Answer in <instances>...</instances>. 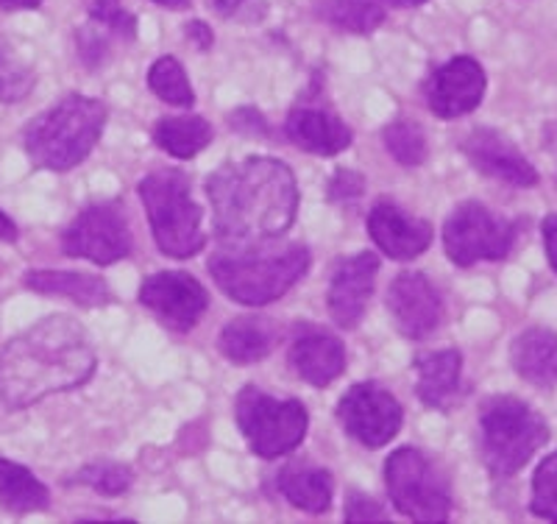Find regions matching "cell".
Returning <instances> with one entry per match:
<instances>
[{
  "label": "cell",
  "instance_id": "10",
  "mask_svg": "<svg viewBox=\"0 0 557 524\" xmlns=\"http://www.w3.org/2000/svg\"><path fill=\"white\" fill-rule=\"evenodd\" d=\"M128 218L117 204H89L62 232V252L92 266H112L132 254Z\"/></svg>",
  "mask_w": 557,
  "mask_h": 524
},
{
  "label": "cell",
  "instance_id": "23",
  "mask_svg": "<svg viewBox=\"0 0 557 524\" xmlns=\"http://www.w3.org/2000/svg\"><path fill=\"white\" fill-rule=\"evenodd\" d=\"M516 374L539 388L557 382V336L549 329H527L510 346Z\"/></svg>",
  "mask_w": 557,
  "mask_h": 524
},
{
  "label": "cell",
  "instance_id": "9",
  "mask_svg": "<svg viewBox=\"0 0 557 524\" xmlns=\"http://www.w3.org/2000/svg\"><path fill=\"white\" fill-rule=\"evenodd\" d=\"M519 223L494 216L485 204L466 202L446 218L444 248L460 268L496 263L513 252Z\"/></svg>",
  "mask_w": 557,
  "mask_h": 524
},
{
  "label": "cell",
  "instance_id": "24",
  "mask_svg": "<svg viewBox=\"0 0 557 524\" xmlns=\"http://www.w3.org/2000/svg\"><path fill=\"white\" fill-rule=\"evenodd\" d=\"M26 288L45 296H64L78 307H107L112 302V291L101 277L78 271H28Z\"/></svg>",
  "mask_w": 557,
  "mask_h": 524
},
{
  "label": "cell",
  "instance_id": "4",
  "mask_svg": "<svg viewBox=\"0 0 557 524\" xmlns=\"http://www.w3.org/2000/svg\"><path fill=\"white\" fill-rule=\"evenodd\" d=\"M107 114V107L98 98L67 95L26 126L23 146L28 159L45 171H73L101 139Z\"/></svg>",
  "mask_w": 557,
  "mask_h": 524
},
{
  "label": "cell",
  "instance_id": "1",
  "mask_svg": "<svg viewBox=\"0 0 557 524\" xmlns=\"http://www.w3.org/2000/svg\"><path fill=\"white\" fill-rule=\"evenodd\" d=\"M212 223L226 246L271 243L296 221L298 184L282 159L248 157L207 179Z\"/></svg>",
  "mask_w": 557,
  "mask_h": 524
},
{
  "label": "cell",
  "instance_id": "28",
  "mask_svg": "<svg viewBox=\"0 0 557 524\" xmlns=\"http://www.w3.org/2000/svg\"><path fill=\"white\" fill-rule=\"evenodd\" d=\"M148 87L157 95L159 101L171 103L178 109H190L196 103V93H193L187 73H184L182 62L173 57H162L151 64L148 70Z\"/></svg>",
  "mask_w": 557,
  "mask_h": 524
},
{
  "label": "cell",
  "instance_id": "36",
  "mask_svg": "<svg viewBox=\"0 0 557 524\" xmlns=\"http://www.w3.org/2000/svg\"><path fill=\"white\" fill-rule=\"evenodd\" d=\"M541 232H544V248H546V257H549V266L557 271V216L546 218Z\"/></svg>",
  "mask_w": 557,
  "mask_h": 524
},
{
  "label": "cell",
  "instance_id": "19",
  "mask_svg": "<svg viewBox=\"0 0 557 524\" xmlns=\"http://www.w3.org/2000/svg\"><path fill=\"white\" fill-rule=\"evenodd\" d=\"M290 366L298 377L315 388H326L346 371V349L335 336L307 329L290 346Z\"/></svg>",
  "mask_w": 557,
  "mask_h": 524
},
{
  "label": "cell",
  "instance_id": "42",
  "mask_svg": "<svg viewBox=\"0 0 557 524\" xmlns=\"http://www.w3.org/2000/svg\"><path fill=\"white\" fill-rule=\"evenodd\" d=\"M153 3H159V7H168V9H182V7H187L190 0H153Z\"/></svg>",
  "mask_w": 557,
  "mask_h": 524
},
{
  "label": "cell",
  "instance_id": "37",
  "mask_svg": "<svg viewBox=\"0 0 557 524\" xmlns=\"http://www.w3.org/2000/svg\"><path fill=\"white\" fill-rule=\"evenodd\" d=\"M17 241V227H14L12 218L0 209V243H14Z\"/></svg>",
  "mask_w": 557,
  "mask_h": 524
},
{
  "label": "cell",
  "instance_id": "12",
  "mask_svg": "<svg viewBox=\"0 0 557 524\" xmlns=\"http://www.w3.org/2000/svg\"><path fill=\"white\" fill-rule=\"evenodd\" d=\"M139 302L173 332H190L209 307V293L184 271H159L139 288Z\"/></svg>",
  "mask_w": 557,
  "mask_h": 524
},
{
  "label": "cell",
  "instance_id": "26",
  "mask_svg": "<svg viewBox=\"0 0 557 524\" xmlns=\"http://www.w3.org/2000/svg\"><path fill=\"white\" fill-rule=\"evenodd\" d=\"M153 143L176 159H193L212 143V126L201 114L162 118L153 129Z\"/></svg>",
  "mask_w": 557,
  "mask_h": 524
},
{
  "label": "cell",
  "instance_id": "34",
  "mask_svg": "<svg viewBox=\"0 0 557 524\" xmlns=\"http://www.w3.org/2000/svg\"><path fill=\"white\" fill-rule=\"evenodd\" d=\"M346 522L360 524V522H385V508L376 499L366 497V493L355 491L348 493L346 499Z\"/></svg>",
  "mask_w": 557,
  "mask_h": 524
},
{
  "label": "cell",
  "instance_id": "6",
  "mask_svg": "<svg viewBox=\"0 0 557 524\" xmlns=\"http://www.w3.org/2000/svg\"><path fill=\"white\" fill-rule=\"evenodd\" d=\"M137 190L159 252L173 259H190L203 252L207 234L201 232V207L193 202L190 179L182 171H157L148 173Z\"/></svg>",
  "mask_w": 557,
  "mask_h": 524
},
{
  "label": "cell",
  "instance_id": "30",
  "mask_svg": "<svg viewBox=\"0 0 557 524\" xmlns=\"http://www.w3.org/2000/svg\"><path fill=\"white\" fill-rule=\"evenodd\" d=\"M382 139H385L387 154H391L399 164H405V168H418V164H424L426 137L418 123L407 121V118H399V121H393L391 126H385Z\"/></svg>",
  "mask_w": 557,
  "mask_h": 524
},
{
  "label": "cell",
  "instance_id": "32",
  "mask_svg": "<svg viewBox=\"0 0 557 524\" xmlns=\"http://www.w3.org/2000/svg\"><path fill=\"white\" fill-rule=\"evenodd\" d=\"M532 513L557 522V452L546 458L532 477Z\"/></svg>",
  "mask_w": 557,
  "mask_h": 524
},
{
  "label": "cell",
  "instance_id": "16",
  "mask_svg": "<svg viewBox=\"0 0 557 524\" xmlns=\"http://www.w3.org/2000/svg\"><path fill=\"white\" fill-rule=\"evenodd\" d=\"M368 234L382 254L391 259H416L430 248L432 227L424 218H416L399 207V204L376 202L368 212Z\"/></svg>",
  "mask_w": 557,
  "mask_h": 524
},
{
  "label": "cell",
  "instance_id": "33",
  "mask_svg": "<svg viewBox=\"0 0 557 524\" xmlns=\"http://www.w3.org/2000/svg\"><path fill=\"white\" fill-rule=\"evenodd\" d=\"M89 17L103 32L117 34V37H134L137 32V20L123 9L121 0H89Z\"/></svg>",
  "mask_w": 557,
  "mask_h": 524
},
{
  "label": "cell",
  "instance_id": "41",
  "mask_svg": "<svg viewBox=\"0 0 557 524\" xmlns=\"http://www.w3.org/2000/svg\"><path fill=\"white\" fill-rule=\"evenodd\" d=\"M376 3H391V7H421L426 0H376Z\"/></svg>",
  "mask_w": 557,
  "mask_h": 524
},
{
  "label": "cell",
  "instance_id": "22",
  "mask_svg": "<svg viewBox=\"0 0 557 524\" xmlns=\"http://www.w3.org/2000/svg\"><path fill=\"white\" fill-rule=\"evenodd\" d=\"M276 486L282 497L298 511L326 513L332 508V493H335V480L326 468L310 466V463H290L278 472Z\"/></svg>",
  "mask_w": 557,
  "mask_h": 524
},
{
  "label": "cell",
  "instance_id": "7",
  "mask_svg": "<svg viewBox=\"0 0 557 524\" xmlns=\"http://www.w3.org/2000/svg\"><path fill=\"white\" fill-rule=\"evenodd\" d=\"M235 418L248 449L262 461L290 455L305 443L310 427L307 407L298 399H276L253 386L237 393Z\"/></svg>",
  "mask_w": 557,
  "mask_h": 524
},
{
  "label": "cell",
  "instance_id": "38",
  "mask_svg": "<svg viewBox=\"0 0 557 524\" xmlns=\"http://www.w3.org/2000/svg\"><path fill=\"white\" fill-rule=\"evenodd\" d=\"M187 39H201V51H207L209 45H212V34H209L203 23H190L187 26Z\"/></svg>",
  "mask_w": 557,
  "mask_h": 524
},
{
  "label": "cell",
  "instance_id": "11",
  "mask_svg": "<svg viewBox=\"0 0 557 524\" xmlns=\"http://www.w3.org/2000/svg\"><path fill=\"white\" fill-rule=\"evenodd\" d=\"M343 430L366 449H382L399 436L405 411L399 399L380 382H357L337 404Z\"/></svg>",
  "mask_w": 557,
  "mask_h": 524
},
{
  "label": "cell",
  "instance_id": "8",
  "mask_svg": "<svg viewBox=\"0 0 557 524\" xmlns=\"http://www.w3.org/2000/svg\"><path fill=\"white\" fill-rule=\"evenodd\" d=\"M385 486L393 508L421 524H444L451 513V488L444 472L418 449H396L385 461Z\"/></svg>",
  "mask_w": 557,
  "mask_h": 524
},
{
  "label": "cell",
  "instance_id": "35",
  "mask_svg": "<svg viewBox=\"0 0 557 524\" xmlns=\"http://www.w3.org/2000/svg\"><path fill=\"white\" fill-rule=\"evenodd\" d=\"M362 193V179L351 171H337L335 179L330 184V196L335 202H343V198H357Z\"/></svg>",
  "mask_w": 557,
  "mask_h": 524
},
{
  "label": "cell",
  "instance_id": "2",
  "mask_svg": "<svg viewBox=\"0 0 557 524\" xmlns=\"http://www.w3.org/2000/svg\"><path fill=\"white\" fill-rule=\"evenodd\" d=\"M98 357L87 332L70 316L42 318L0 352V402L23 411L53 393L82 388Z\"/></svg>",
  "mask_w": 557,
  "mask_h": 524
},
{
  "label": "cell",
  "instance_id": "25",
  "mask_svg": "<svg viewBox=\"0 0 557 524\" xmlns=\"http://www.w3.org/2000/svg\"><path fill=\"white\" fill-rule=\"evenodd\" d=\"M48 505H51V493L45 483L37 480L26 466L0 458V508L26 516V513L45 511Z\"/></svg>",
  "mask_w": 557,
  "mask_h": 524
},
{
  "label": "cell",
  "instance_id": "14",
  "mask_svg": "<svg viewBox=\"0 0 557 524\" xmlns=\"http://www.w3.org/2000/svg\"><path fill=\"white\" fill-rule=\"evenodd\" d=\"M426 107L432 114L455 121L462 114L474 112L485 95V70L476 59L457 57L437 68L424 87Z\"/></svg>",
  "mask_w": 557,
  "mask_h": 524
},
{
  "label": "cell",
  "instance_id": "13",
  "mask_svg": "<svg viewBox=\"0 0 557 524\" xmlns=\"http://www.w3.org/2000/svg\"><path fill=\"white\" fill-rule=\"evenodd\" d=\"M393 324L410 341H424L444 321V302L435 284L418 271H401L387 288Z\"/></svg>",
  "mask_w": 557,
  "mask_h": 524
},
{
  "label": "cell",
  "instance_id": "17",
  "mask_svg": "<svg viewBox=\"0 0 557 524\" xmlns=\"http://www.w3.org/2000/svg\"><path fill=\"white\" fill-rule=\"evenodd\" d=\"M462 151L476 171L496 182L510 184V187H535L539 184V171L532 168L530 159L496 129L471 132L462 143Z\"/></svg>",
  "mask_w": 557,
  "mask_h": 524
},
{
  "label": "cell",
  "instance_id": "21",
  "mask_svg": "<svg viewBox=\"0 0 557 524\" xmlns=\"http://www.w3.org/2000/svg\"><path fill=\"white\" fill-rule=\"evenodd\" d=\"M418 399L426 407L446 411L460 393L462 377V354L457 349H444V352L418 354Z\"/></svg>",
  "mask_w": 557,
  "mask_h": 524
},
{
  "label": "cell",
  "instance_id": "31",
  "mask_svg": "<svg viewBox=\"0 0 557 524\" xmlns=\"http://www.w3.org/2000/svg\"><path fill=\"white\" fill-rule=\"evenodd\" d=\"M76 483L89 486L98 493H107V497H117V493L132 488L134 474L123 463H92V466H84L76 474Z\"/></svg>",
  "mask_w": 557,
  "mask_h": 524
},
{
  "label": "cell",
  "instance_id": "39",
  "mask_svg": "<svg viewBox=\"0 0 557 524\" xmlns=\"http://www.w3.org/2000/svg\"><path fill=\"white\" fill-rule=\"evenodd\" d=\"M42 0H0V9L7 12H23V9H39Z\"/></svg>",
  "mask_w": 557,
  "mask_h": 524
},
{
  "label": "cell",
  "instance_id": "18",
  "mask_svg": "<svg viewBox=\"0 0 557 524\" xmlns=\"http://www.w3.org/2000/svg\"><path fill=\"white\" fill-rule=\"evenodd\" d=\"M285 132L293 146L315 154V157H335V154L346 151L355 139V132L346 126V121H341V114L332 112L326 103L310 101L293 107V112L287 114Z\"/></svg>",
  "mask_w": 557,
  "mask_h": 524
},
{
  "label": "cell",
  "instance_id": "29",
  "mask_svg": "<svg viewBox=\"0 0 557 524\" xmlns=\"http://www.w3.org/2000/svg\"><path fill=\"white\" fill-rule=\"evenodd\" d=\"M37 84L34 70L28 62L12 48V42L0 37V101L17 103L28 98V93Z\"/></svg>",
  "mask_w": 557,
  "mask_h": 524
},
{
  "label": "cell",
  "instance_id": "27",
  "mask_svg": "<svg viewBox=\"0 0 557 524\" xmlns=\"http://www.w3.org/2000/svg\"><path fill=\"white\" fill-rule=\"evenodd\" d=\"M318 14L330 26L351 34H371L385 23V9L376 0H321Z\"/></svg>",
  "mask_w": 557,
  "mask_h": 524
},
{
  "label": "cell",
  "instance_id": "15",
  "mask_svg": "<svg viewBox=\"0 0 557 524\" xmlns=\"http://www.w3.org/2000/svg\"><path fill=\"white\" fill-rule=\"evenodd\" d=\"M376 273H380V257L371 252L355 254V257L343 259L341 266L335 268L326 302H330V316L337 327H360L368 298L374 293Z\"/></svg>",
  "mask_w": 557,
  "mask_h": 524
},
{
  "label": "cell",
  "instance_id": "3",
  "mask_svg": "<svg viewBox=\"0 0 557 524\" xmlns=\"http://www.w3.org/2000/svg\"><path fill=\"white\" fill-rule=\"evenodd\" d=\"M310 268V248L301 243L228 246L209 257V273L232 302L265 307L285 296Z\"/></svg>",
  "mask_w": 557,
  "mask_h": 524
},
{
  "label": "cell",
  "instance_id": "5",
  "mask_svg": "<svg viewBox=\"0 0 557 524\" xmlns=\"http://www.w3.org/2000/svg\"><path fill=\"white\" fill-rule=\"evenodd\" d=\"M549 441L539 411L516 397H494L480 411V452L494 477H513Z\"/></svg>",
  "mask_w": 557,
  "mask_h": 524
},
{
  "label": "cell",
  "instance_id": "40",
  "mask_svg": "<svg viewBox=\"0 0 557 524\" xmlns=\"http://www.w3.org/2000/svg\"><path fill=\"white\" fill-rule=\"evenodd\" d=\"M209 3L218 9V14H232L243 7V0H209Z\"/></svg>",
  "mask_w": 557,
  "mask_h": 524
},
{
  "label": "cell",
  "instance_id": "20",
  "mask_svg": "<svg viewBox=\"0 0 557 524\" xmlns=\"http://www.w3.org/2000/svg\"><path fill=\"white\" fill-rule=\"evenodd\" d=\"M278 336H282V332H278V327L273 324V318L240 316L221 329L218 349H221V354L228 363L251 366V363L265 361L268 354L276 349Z\"/></svg>",
  "mask_w": 557,
  "mask_h": 524
}]
</instances>
